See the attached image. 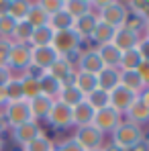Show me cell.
<instances>
[{"mask_svg": "<svg viewBox=\"0 0 149 151\" xmlns=\"http://www.w3.org/2000/svg\"><path fill=\"white\" fill-rule=\"evenodd\" d=\"M53 35H55V31L49 25L37 27V29H33V35H31L29 45L31 47H49L51 43H53Z\"/></svg>", "mask_w": 149, "mask_h": 151, "instance_id": "21", "label": "cell"}, {"mask_svg": "<svg viewBox=\"0 0 149 151\" xmlns=\"http://www.w3.org/2000/svg\"><path fill=\"white\" fill-rule=\"evenodd\" d=\"M4 92H6V98L8 102H14V100H23V86H21V78H10L4 86Z\"/></svg>", "mask_w": 149, "mask_h": 151, "instance_id": "33", "label": "cell"}, {"mask_svg": "<svg viewBox=\"0 0 149 151\" xmlns=\"http://www.w3.org/2000/svg\"><path fill=\"white\" fill-rule=\"evenodd\" d=\"M53 151H57V149H53Z\"/></svg>", "mask_w": 149, "mask_h": 151, "instance_id": "53", "label": "cell"}, {"mask_svg": "<svg viewBox=\"0 0 149 151\" xmlns=\"http://www.w3.org/2000/svg\"><path fill=\"white\" fill-rule=\"evenodd\" d=\"M145 141H147V145H149V131H145Z\"/></svg>", "mask_w": 149, "mask_h": 151, "instance_id": "51", "label": "cell"}, {"mask_svg": "<svg viewBox=\"0 0 149 151\" xmlns=\"http://www.w3.org/2000/svg\"><path fill=\"white\" fill-rule=\"evenodd\" d=\"M53 149H55V143L51 141L45 133H41L37 139H33L29 145L23 147V151H53Z\"/></svg>", "mask_w": 149, "mask_h": 151, "instance_id": "32", "label": "cell"}, {"mask_svg": "<svg viewBox=\"0 0 149 151\" xmlns=\"http://www.w3.org/2000/svg\"><path fill=\"white\" fill-rule=\"evenodd\" d=\"M49 27L53 31H68V29H74V19L61 8L59 12L49 17Z\"/></svg>", "mask_w": 149, "mask_h": 151, "instance_id": "29", "label": "cell"}, {"mask_svg": "<svg viewBox=\"0 0 149 151\" xmlns=\"http://www.w3.org/2000/svg\"><path fill=\"white\" fill-rule=\"evenodd\" d=\"M74 86L84 94V96H88L90 92H94L96 88H98V80H96V76L94 74H88V72H76V80H74Z\"/></svg>", "mask_w": 149, "mask_h": 151, "instance_id": "22", "label": "cell"}, {"mask_svg": "<svg viewBox=\"0 0 149 151\" xmlns=\"http://www.w3.org/2000/svg\"><path fill=\"white\" fill-rule=\"evenodd\" d=\"M41 133H43V129H41L39 123H35V121H29V123L17 127V129H10L12 141H14L17 145H21V149H23L25 145H29L33 139H37Z\"/></svg>", "mask_w": 149, "mask_h": 151, "instance_id": "11", "label": "cell"}, {"mask_svg": "<svg viewBox=\"0 0 149 151\" xmlns=\"http://www.w3.org/2000/svg\"><path fill=\"white\" fill-rule=\"evenodd\" d=\"M135 100H137V94L129 92V90L123 88V86H117L112 92H108V106L114 108L119 114H125Z\"/></svg>", "mask_w": 149, "mask_h": 151, "instance_id": "10", "label": "cell"}, {"mask_svg": "<svg viewBox=\"0 0 149 151\" xmlns=\"http://www.w3.org/2000/svg\"><path fill=\"white\" fill-rule=\"evenodd\" d=\"M125 4H127L131 14H135V17L143 19V21L149 19V2H125Z\"/></svg>", "mask_w": 149, "mask_h": 151, "instance_id": "37", "label": "cell"}, {"mask_svg": "<svg viewBox=\"0 0 149 151\" xmlns=\"http://www.w3.org/2000/svg\"><path fill=\"white\" fill-rule=\"evenodd\" d=\"M39 2V6H41V10L51 17V14H55V12H59L61 8H63V0H37Z\"/></svg>", "mask_w": 149, "mask_h": 151, "instance_id": "38", "label": "cell"}, {"mask_svg": "<svg viewBox=\"0 0 149 151\" xmlns=\"http://www.w3.org/2000/svg\"><path fill=\"white\" fill-rule=\"evenodd\" d=\"M98 51L100 59H102V63H104V68H117L119 70V63H121V51L117 49L112 43H108V45H100L96 47Z\"/></svg>", "mask_w": 149, "mask_h": 151, "instance_id": "23", "label": "cell"}, {"mask_svg": "<svg viewBox=\"0 0 149 151\" xmlns=\"http://www.w3.org/2000/svg\"><path fill=\"white\" fill-rule=\"evenodd\" d=\"M59 55L55 53L53 47H31V68H37L41 72H47L51 63L57 59Z\"/></svg>", "mask_w": 149, "mask_h": 151, "instance_id": "13", "label": "cell"}, {"mask_svg": "<svg viewBox=\"0 0 149 151\" xmlns=\"http://www.w3.org/2000/svg\"><path fill=\"white\" fill-rule=\"evenodd\" d=\"M96 25H98V14L92 10V12H88V14L76 19V21H74V31L80 35L82 41H90V37H92V33H94Z\"/></svg>", "mask_w": 149, "mask_h": 151, "instance_id": "14", "label": "cell"}, {"mask_svg": "<svg viewBox=\"0 0 149 151\" xmlns=\"http://www.w3.org/2000/svg\"><path fill=\"white\" fill-rule=\"evenodd\" d=\"M74 137L76 141L80 143V147L84 151H92V149H102V145H104V141H106V137L100 133L96 127L92 125H86V127H78L74 131Z\"/></svg>", "mask_w": 149, "mask_h": 151, "instance_id": "6", "label": "cell"}, {"mask_svg": "<svg viewBox=\"0 0 149 151\" xmlns=\"http://www.w3.org/2000/svg\"><path fill=\"white\" fill-rule=\"evenodd\" d=\"M84 41L80 39V35L76 33L74 29H68V31H55L53 35V43L51 47L55 49V53L59 57H70L78 51H82L84 47Z\"/></svg>", "mask_w": 149, "mask_h": 151, "instance_id": "3", "label": "cell"}, {"mask_svg": "<svg viewBox=\"0 0 149 151\" xmlns=\"http://www.w3.org/2000/svg\"><path fill=\"white\" fill-rule=\"evenodd\" d=\"M137 98H139V100H141V102H143V104L149 108V86H145V88L141 90V94H139Z\"/></svg>", "mask_w": 149, "mask_h": 151, "instance_id": "45", "label": "cell"}, {"mask_svg": "<svg viewBox=\"0 0 149 151\" xmlns=\"http://www.w3.org/2000/svg\"><path fill=\"white\" fill-rule=\"evenodd\" d=\"M10 49H12V41H8V39H0V68H8Z\"/></svg>", "mask_w": 149, "mask_h": 151, "instance_id": "39", "label": "cell"}, {"mask_svg": "<svg viewBox=\"0 0 149 151\" xmlns=\"http://www.w3.org/2000/svg\"><path fill=\"white\" fill-rule=\"evenodd\" d=\"M94 12L98 14V21L106 23L112 29H121L127 23V17H129V8L125 2L119 0H102V2H94Z\"/></svg>", "mask_w": 149, "mask_h": 151, "instance_id": "1", "label": "cell"}, {"mask_svg": "<svg viewBox=\"0 0 149 151\" xmlns=\"http://www.w3.org/2000/svg\"><path fill=\"white\" fill-rule=\"evenodd\" d=\"M123 119H125V121H129V123H133V125L143 127V129H145V125H149V108L137 98V100L131 104V108L123 114Z\"/></svg>", "mask_w": 149, "mask_h": 151, "instance_id": "15", "label": "cell"}, {"mask_svg": "<svg viewBox=\"0 0 149 151\" xmlns=\"http://www.w3.org/2000/svg\"><path fill=\"white\" fill-rule=\"evenodd\" d=\"M45 123H49L53 129H59V131L74 127L72 125V108L66 106L63 102L55 100L51 104V110H49V114H47V119H45Z\"/></svg>", "mask_w": 149, "mask_h": 151, "instance_id": "8", "label": "cell"}, {"mask_svg": "<svg viewBox=\"0 0 149 151\" xmlns=\"http://www.w3.org/2000/svg\"><path fill=\"white\" fill-rule=\"evenodd\" d=\"M123 121V114H119L114 108H110V106H106V108H100L96 110V114H94V121H92V127H96L100 133L106 137V135H110L119 123Z\"/></svg>", "mask_w": 149, "mask_h": 151, "instance_id": "7", "label": "cell"}, {"mask_svg": "<svg viewBox=\"0 0 149 151\" xmlns=\"http://www.w3.org/2000/svg\"><path fill=\"white\" fill-rule=\"evenodd\" d=\"M12 78V74H10V70L8 68H0V88H4L6 86V82Z\"/></svg>", "mask_w": 149, "mask_h": 151, "instance_id": "43", "label": "cell"}, {"mask_svg": "<svg viewBox=\"0 0 149 151\" xmlns=\"http://www.w3.org/2000/svg\"><path fill=\"white\" fill-rule=\"evenodd\" d=\"M86 102H88V104H90L94 110L106 108V106H108V92H104V90L96 88L94 92H90V94L86 96Z\"/></svg>", "mask_w": 149, "mask_h": 151, "instance_id": "34", "label": "cell"}, {"mask_svg": "<svg viewBox=\"0 0 149 151\" xmlns=\"http://www.w3.org/2000/svg\"><path fill=\"white\" fill-rule=\"evenodd\" d=\"M55 149H57V151H84L74 137H68V139H63V141L55 143Z\"/></svg>", "mask_w": 149, "mask_h": 151, "instance_id": "40", "label": "cell"}, {"mask_svg": "<svg viewBox=\"0 0 149 151\" xmlns=\"http://www.w3.org/2000/svg\"><path fill=\"white\" fill-rule=\"evenodd\" d=\"M63 10L76 21L80 17L92 12L94 10V2L92 0H63Z\"/></svg>", "mask_w": 149, "mask_h": 151, "instance_id": "19", "label": "cell"}, {"mask_svg": "<svg viewBox=\"0 0 149 151\" xmlns=\"http://www.w3.org/2000/svg\"><path fill=\"white\" fill-rule=\"evenodd\" d=\"M14 29H17V21H14L10 14L0 17V39H8V41H12Z\"/></svg>", "mask_w": 149, "mask_h": 151, "instance_id": "36", "label": "cell"}, {"mask_svg": "<svg viewBox=\"0 0 149 151\" xmlns=\"http://www.w3.org/2000/svg\"><path fill=\"white\" fill-rule=\"evenodd\" d=\"M29 65H31V45L29 43H12L10 57H8V70H10L12 78H23Z\"/></svg>", "mask_w": 149, "mask_h": 151, "instance_id": "5", "label": "cell"}, {"mask_svg": "<svg viewBox=\"0 0 149 151\" xmlns=\"http://www.w3.org/2000/svg\"><path fill=\"white\" fill-rule=\"evenodd\" d=\"M6 131H8V125H6V121H4V116H2V112H0V137H2Z\"/></svg>", "mask_w": 149, "mask_h": 151, "instance_id": "48", "label": "cell"}, {"mask_svg": "<svg viewBox=\"0 0 149 151\" xmlns=\"http://www.w3.org/2000/svg\"><path fill=\"white\" fill-rule=\"evenodd\" d=\"M137 74L141 76L143 84H145V86H149V61H141V65L137 68Z\"/></svg>", "mask_w": 149, "mask_h": 151, "instance_id": "42", "label": "cell"}, {"mask_svg": "<svg viewBox=\"0 0 149 151\" xmlns=\"http://www.w3.org/2000/svg\"><path fill=\"white\" fill-rule=\"evenodd\" d=\"M141 55L137 49H129V51H123L121 53V63H119V70L125 72V70H137L141 65Z\"/></svg>", "mask_w": 149, "mask_h": 151, "instance_id": "30", "label": "cell"}, {"mask_svg": "<svg viewBox=\"0 0 149 151\" xmlns=\"http://www.w3.org/2000/svg\"><path fill=\"white\" fill-rule=\"evenodd\" d=\"M31 35H33V27L27 21H19L17 29H14V35H12V43H29Z\"/></svg>", "mask_w": 149, "mask_h": 151, "instance_id": "35", "label": "cell"}, {"mask_svg": "<svg viewBox=\"0 0 149 151\" xmlns=\"http://www.w3.org/2000/svg\"><path fill=\"white\" fill-rule=\"evenodd\" d=\"M59 102H63L66 106H70V108H74L76 104H80V102L86 100V96L76 88V86H66V88H61V92H59Z\"/></svg>", "mask_w": 149, "mask_h": 151, "instance_id": "28", "label": "cell"}, {"mask_svg": "<svg viewBox=\"0 0 149 151\" xmlns=\"http://www.w3.org/2000/svg\"><path fill=\"white\" fill-rule=\"evenodd\" d=\"M96 80H98L100 90L112 92L119 86V82H121V70H117V68H102L98 74H96Z\"/></svg>", "mask_w": 149, "mask_h": 151, "instance_id": "18", "label": "cell"}, {"mask_svg": "<svg viewBox=\"0 0 149 151\" xmlns=\"http://www.w3.org/2000/svg\"><path fill=\"white\" fill-rule=\"evenodd\" d=\"M114 31H117V29H112V27H108L106 23L98 21V25H96V29H94V33H92L90 41H92L96 47H100V45H108V43H112Z\"/></svg>", "mask_w": 149, "mask_h": 151, "instance_id": "25", "label": "cell"}, {"mask_svg": "<svg viewBox=\"0 0 149 151\" xmlns=\"http://www.w3.org/2000/svg\"><path fill=\"white\" fill-rule=\"evenodd\" d=\"M29 8H31V0H10L8 14L19 23V21H25V19H27Z\"/></svg>", "mask_w": 149, "mask_h": 151, "instance_id": "31", "label": "cell"}, {"mask_svg": "<svg viewBox=\"0 0 149 151\" xmlns=\"http://www.w3.org/2000/svg\"><path fill=\"white\" fill-rule=\"evenodd\" d=\"M143 37H149V19L145 21V25H143Z\"/></svg>", "mask_w": 149, "mask_h": 151, "instance_id": "49", "label": "cell"}, {"mask_svg": "<svg viewBox=\"0 0 149 151\" xmlns=\"http://www.w3.org/2000/svg\"><path fill=\"white\" fill-rule=\"evenodd\" d=\"M104 68L102 59H100L96 47H88V49L80 51V57H78V70L80 72H88V74H98L100 70ZM76 70V72H78Z\"/></svg>", "mask_w": 149, "mask_h": 151, "instance_id": "12", "label": "cell"}, {"mask_svg": "<svg viewBox=\"0 0 149 151\" xmlns=\"http://www.w3.org/2000/svg\"><path fill=\"white\" fill-rule=\"evenodd\" d=\"M21 151H23V149H21Z\"/></svg>", "mask_w": 149, "mask_h": 151, "instance_id": "54", "label": "cell"}, {"mask_svg": "<svg viewBox=\"0 0 149 151\" xmlns=\"http://www.w3.org/2000/svg\"><path fill=\"white\" fill-rule=\"evenodd\" d=\"M137 51H139L143 61H149V37H141V41L137 45Z\"/></svg>", "mask_w": 149, "mask_h": 151, "instance_id": "41", "label": "cell"}, {"mask_svg": "<svg viewBox=\"0 0 149 151\" xmlns=\"http://www.w3.org/2000/svg\"><path fill=\"white\" fill-rule=\"evenodd\" d=\"M39 82H41V94L43 96H47L49 100H57L59 98V92H61V82L59 80H55V78H51L49 74H43L39 78Z\"/></svg>", "mask_w": 149, "mask_h": 151, "instance_id": "24", "label": "cell"}, {"mask_svg": "<svg viewBox=\"0 0 149 151\" xmlns=\"http://www.w3.org/2000/svg\"><path fill=\"white\" fill-rule=\"evenodd\" d=\"M110 141L117 143V145H121V147H125V149H131L137 143L145 141V129L133 125V123H129V121L123 119L119 123V127L110 133Z\"/></svg>", "mask_w": 149, "mask_h": 151, "instance_id": "2", "label": "cell"}, {"mask_svg": "<svg viewBox=\"0 0 149 151\" xmlns=\"http://www.w3.org/2000/svg\"><path fill=\"white\" fill-rule=\"evenodd\" d=\"M8 6H10V0H0V17L8 14Z\"/></svg>", "mask_w": 149, "mask_h": 151, "instance_id": "46", "label": "cell"}, {"mask_svg": "<svg viewBox=\"0 0 149 151\" xmlns=\"http://www.w3.org/2000/svg\"><path fill=\"white\" fill-rule=\"evenodd\" d=\"M141 37H143V33L133 31V29H129V27H121V29H117V31H114L112 45L121 51V53H123V51H129V49H137V45H139Z\"/></svg>", "mask_w": 149, "mask_h": 151, "instance_id": "9", "label": "cell"}, {"mask_svg": "<svg viewBox=\"0 0 149 151\" xmlns=\"http://www.w3.org/2000/svg\"><path fill=\"white\" fill-rule=\"evenodd\" d=\"M92 151H100V149H92Z\"/></svg>", "mask_w": 149, "mask_h": 151, "instance_id": "52", "label": "cell"}, {"mask_svg": "<svg viewBox=\"0 0 149 151\" xmlns=\"http://www.w3.org/2000/svg\"><path fill=\"white\" fill-rule=\"evenodd\" d=\"M100 151H129L121 147V145H117V143H112V141H104V145H102V149Z\"/></svg>", "mask_w": 149, "mask_h": 151, "instance_id": "44", "label": "cell"}, {"mask_svg": "<svg viewBox=\"0 0 149 151\" xmlns=\"http://www.w3.org/2000/svg\"><path fill=\"white\" fill-rule=\"evenodd\" d=\"M119 86H123L127 88L129 92H133V94H141V90L145 88V84H143V80H141V76L137 74V70H125L121 72V82H119Z\"/></svg>", "mask_w": 149, "mask_h": 151, "instance_id": "20", "label": "cell"}, {"mask_svg": "<svg viewBox=\"0 0 149 151\" xmlns=\"http://www.w3.org/2000/svg\"><path fill=\"white\" fill-rule=\"evenodd\" d=\"M0 151H4V137H0Z\"/></svg>", "mask_w": 149, "mask_h": 151, "instance_id": "50", "label": "cell"}, {"mask_svg": "<svg viewBox=\"0 0 149 151\" xmlns=\"http://www.w3.org/2000/svg\"><path fill=\"white\" fill-rule=\"evenodd\" d=\"M94 114H96V110H94V108H92L86 100L80 102V104H76L74 108H72V125H74V129L92 125Z\"/></svg>", "mask_w": 149, "mask_h": 151, "instance_id": "16", "label": "cell"}, {"mask_svg": "<svg viewBox=\"0 0 149 151\" xmlns=\"http://www.w3.org/2000/svg\"><path fill=\"white\" fill-rule=\"evenodd\" d=\"M25 21L33 27V29L49 25V17L41 10V6H39V2H37V0H31V8H29V14H27Z\"/></svg>", "mask_w": 149, "mask_h": 151, "instance_id": "26", "label": "cell"}, {"mask_svg": "<svg viewBox=\"0 0 149 151\" xmlns=\"http://www.w3.org/2000/svg\"><path fill=\"white\" fill-rule=\"evenodd\" d=\"M6 125H8V131L10 129H17V127L25 125L31 119V110H29V100H14V102H6V106L0 110Z\"/></svg>", "mask_w": 149, "mask_h": 151, "instance_id": "4", "label": "cell"}, {"mask_svg": "<svg viewBox=\"0 0 149 151\" xmlns=\"http://www.w3.org/2000/svg\"><path fill=\"white\" fill-rule=\"evenodd\" d=\"M129 151H149V145H147V141H141V143H137L135 147H131Z\"/></svg>", "mask_w": 149, "mask_h": 151, "instance_id": "47", "label": "cell"}, {"mask_svg": "<svg viewBox=\"0 0 149 151\" xmlns=\"http://www.w3.org/2000/svg\"><path fill=\"white\" fill-rule=\"evenodd\" d=\"M21 86H23V96H25V100H33V98L41 96V82H39V78H31V76L23 74Z\"/></svg>", "mask_w": 149, "mask_h": 151, "instance_id": "27", "label": "cell"}, {"mask_svg": "<svg viewBox=\"0 0 149 151\" xmlns=\"http://www.w3.org/2000/svg\"><path fill=\"white\" fill-rule=\"evenodd\" d=\"M51 104L53 100H49L47 96H37V98H33V100H29V110H31V119L35 121V123H43L45 119H47V114H49L51 110Z\"/></svg>", "mask_w": 149, "mask_h": 151, "instance_id": "17", "label": "cell"}]
</instances>
